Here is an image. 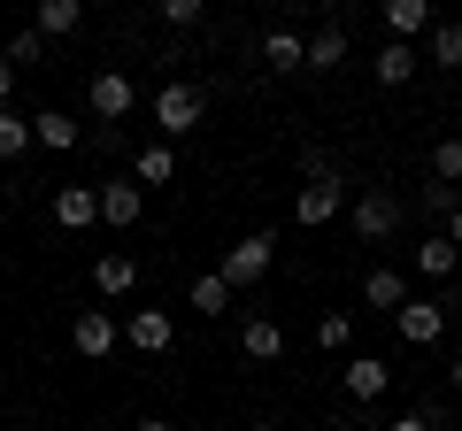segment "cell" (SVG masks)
Segmentation results:
<instances>
[{
	"mask_svg": "<svg viewBox=\"0 0 462 431\" xmlns=\"http://www.w3.org/2000/svg\"><path fill=\"white\" fill-rule=\"evenodd\" d=\"M401 193H385V185H363V193L346 200V224H355V239H363V247H385V239L401 232Z\"/></svg>",
	"mask_w": 462,
	"mask_h": 431,
	"instance_id": "1",
	"label": "cell"
},
{
	"mask_svg": "<svg viewBox=\"0 0 462 431\" xmlns=\"http://www.w3.org/2000/svg\"><path fill=\"white\" fill-rule=\"evenodd\" d=\"M270 262H278V232H247V239H231V247H224L216 278L239 293V285H263V278H270Z\"/></svg>",
	"mask_w": 462,
	"mask_h": 431,
	"instance_id": "2",
	"label": "cell"
},
{
	"mask_svg": "<svg viewBox=\"0 0 462 431\" xmlns=\"http://www.w3.org/2000/svg\"><path fill=\"white\" fill-rule=\"evenodd\" d=\"M200 116H208V100H200V85L170 78L162 93H154V124H162V139H193V132H200Z\"/></svg>",
	"mask_w": 462,
	"mask_h": 431,
	"instance_id": "3",
	"label": "cell"
},
{
	"mask_svg": "<svg viewBox=\"0 0 462 431\" xmlns=\"http://www.w3.org/2000/svg\"><path fill=\"white\" fill-rule=\"evenodd\" d=\"M339 208H346V178H339V170H331V178H309L293 193V224H300V232H324Z\"/></svg>",
	"mask_w": 462,
	"mask_h": 431,
	"instance_id": "4",
	"label": "cell"
},
{
	"mask_svg": "<svg viewBox=\"0 0 462 431\" xmlns=\"http://www.w3.org/2000/svg\"><path fill=\"white\" fill-rule=\"evenodd\" d=\"M393 332L401 339H409V347H439V339H447V300H401V308H393Z\"/></svg>",
	"mask_w": 462,
	"mask_h": 431,
	"instance_id": "5",
	"label": "cell"
},
{
	"mask_svg": "<svg viewBox=\"0 0 462 431\" xmlns=\"http://www.w3.org/2000/svg\"><path fill=\"white\" fill-rule=\"evenodd\" d=\"M116 339H124V324H116L108 308H78V324H69V347H78L85 362H108Z\"/></svg>",
	"mask_w": 462,
	"mask_h": 431,
	"instance_id": "6",
	"label": "cell"
},
{
	"mask_svg": "<svg viewBox=\"0 0 462 431\" xmlns=\"http://www.w3.org/2000/svg\"><path fill=\"white\" fill-rule=\"evenodd\" d=\"M124 347H132V354H170V347H178V316H170V308H132Z\"/></svg>",
	"mask_w": 462,
	"mask_h": 431,
	"instance_id": "7",
	"label": "cell"
},
{
	"mask_svg": "<svg viewBox=\"0 0 462 431\" xmlns=\"http://www.w3.org/2000/svg\"><path fill=\"white\" fill-rule=\"evenodd\" d=\"M85 100H93V116H100V124H124V116L139 108V93H132V78H124V69H100Z\"/></svg>",
	"mask_w": 462,
	"mask_h": 431,
	"instance_id": "8",
	"label": "cell"
},
{
	"mask_svg": "<svg viewBox=\"0 0 462 431\" xmlns=\"http://www.w3.org/2000/svg\"><path fill=\"white\" fill-rule=\"evenodd\" d=\"M54 224L62 232H93L100 224V185H54Z\"/></svg>",
	"mask_w": 462,
	"mask_h": 431,
	"instance_id": "9",
	"label": "cell"
},
{
	"mask_svg": "<svg viewBox=\"0 0 462 431\" xmlns=\"http://www.w3.org/2000/svg\"><path fill=\"white\" fill-rule=\"evenodd\" d=\"M339 385H346V400H385V385H393V370H385V354H346Z\"/></svg>",
	"mask_w": 462,
	"mask_h": 431,
	"instance_id": "10",
	"label": "cell"
},
{
	"mask_svg": "<svg viewBox=\"0 0 462 431\" xmlns=\"http://www.w3.org/2000/svg\"><path fill=\"white\" fill-rule=\"evenodd\" d=\"M416 69H424V54H416V47H401V39H385V47H378V62H370V78H378L385 93H401V85H409Z\"/></svg>",
	"mask_w": 462,
	"mask_h": 431,
	"instance_id": "11",
	"label": "cell"
},
{
	"mask_svg": "<svg viewBox=\"0 0 462 431\" xmlns=\"http://www.w3.org/2000/svg\"><path fill=\"white\" fill-rule=\"evenodd\" d=\"M431 23H439V16H431L424 0H385V39H401V47H416Z\"/></svg>",
	"mask_w": 462,
	"mask_h": 431,
	"instance_id": "12",
	"label": "cell"
},
{
	"mask_svg": "<svg viewBox=\"0 0 462 431\" xmlns=\"http://www.w3.org/2000/svg\"><path fill=\"white\" fill-rule=\"evenodd\" d=\"M363 300H370V308H385V316H393L401 300H409V270H393V262L363 270Z\"/></svg>",
	"mask_w": 462,
	"mask_h": 431,
	"instance_id": "13",
	"label": "cell"
},
{
	"mask_svg": "<svg viewBox=\"0 0 462 431\" xmlns=\"http://www.w3.org/2000/svg\"><path fill=\"white\" fill-rule=\"evenodd\" d=\"M100 224H116V232H132V224H139V185L132 178H108V185H100Z\"/></svg>",
	"mask_w": 462,
	"mask_h": 431,
	"instance_id": "14",
	"label": "cell"
},
{
	"mask_svg": "<svg viewBox=\"0 0 462 431\" xmlns=\"http://www.w3.org/2000/svg\"><path fill=\"white\" fill-rule=\"evenodd\" d=\"M239 354H247V362H278V354H285V332L270 324V316H247V324H239Z\"/></svg>",
	"mask_w": 462,
	"mask_h": 431,
	"instance_id": "15",
	"label": "cell"
},
{
	"mask_svg": "<svg viewBox=\"0 0 462 431\" xmlns=\"http://www.w3.org/2000/svg\"><path fill=\"white\" fill-rule=\"evenodd\" d=\"M93 293H108V300L139 293V262H132V254H100V262H93Z\"/></svg>",
	"mask_w": 462,
	"mask_h": 431,
	"instance_id": "16",
	"label": "cell"
},
{
	"mask_svg": "<svg viewBox=\"0 0 462 431\" xmlns=\"http://www.w3.org/2000/svg\"><path fill=\"white\" fill-rule=\"evenodd\" d=\"M32 147L69 154V147H78V116H69V108H39V116H32Z\"/></svg>",
	"mask_w": 462,
	"mask_h": 431,
	"instance_id": "17",
	"label": "cell"
},
{
	"mask_svg": "<svg viewBox=\"0 0 462 431\" xmlns=\"http://www.w3.org/2000/svg\"><path fill=\"white\" fill-rule=\"evenodd\" d=\"M263 69H278V78H285V69H309L300 32H270V39H263Z\"/></svg>",
	"mask_w": 462,
	"mask_h": 431,
	"instance_id": "18",
	"label": "cell"
},
{
	"mask_svg": "<svg viewBox=\"0 0 462 431\" xmlns=\"http://www.w3.org/2000/svg\"><path fill=\"white\" fill-rule=\"evenodd\" d=\"M78 23H85L78 0H39V23H32V32H39V39H69Z\"/></svg>",
	"mask_w": 462,
	"mask_h": 431,
	"instance_id": "19",
	"label": "cell"
},
{
	"mask_svg": "<svg viewBox=\"0 0 462 431\" xmlns=\"http://www.w3.org/2000/svg\"><path fill=\"white\" fill-rule=\"evenodd\" d=\"M455 262H462V254H455V247H447V239H439V232H431V239H424V247H416V254H409V270H416V278H455Z\"/></svg>",
	"mask_w": 462,
	"mask_h": 431,
	"instance_id": "20",
	"label": "cell"
},
{
	"mask_svg": "<svg viewBox=\"0 0 462 431\" xmlns=\"http://www.w3.org/2000/svg\"><path fill=\"white\" fill-rule=\"evenodd\" d=\"M300 47H309V69H339V62H346V32H339V23H324V32H309Z\"/></svg>",
	"mask_w": 462,
	"mask_h": 431,
	"instance_id": "21",
	"label": "cell"
},
{
	"mask_svg": "<svg viewBox=\"0 0 462 431\" xmlns=\"http://www.w3.org/2000/svg\"><path fill=\"white\" fill-rule=\"evenodd\" d=\"M170 178H178V154L170 147H139V170H132L139 193H147V185H170Z\"/></svg>",
	"mask_w": 462,
	"mask_h": 431,
	"instance_id": "22",
	"label": "cell"
},
{
	"mask_svg": "<svg viewBox=\"0 0 462 431\" xmlns=\"http://www.w3.org/2000/svg\"><path fill=\"white\" fill-rule=\"evenodd\" d=\"M316 347H324V354H346V347H355V316H346V308L316 316Z\"/></svg>",
	"mask_w": 462,
	"mask_h": 431,
	"instance_id": "23",
	"label": "cell"
},
{
	"mask_svg": "<svg viewBox=\"0 0 462 431\" xmlns=\"http://www.w3.org/2000/svg\"><path fill=\"white\" fill-rule=\"evenodd\" d=\"M424 62L462 69V23H431V54H424Z\"/></svg>",
	"mask_w": 462,
	"mask_h": 431,
	"instance_id": "24",
	"label": "cell"
},
{
	"mask_svg": "<svg viewBox=\"0 0 462 431\" xmlns=\"http://www.w3.org/2000/svg\"><path fill=\"white\" fill-rule=\"evenodd\" d=\"M193 308H200V316H224V308H231V285L216 278V270H200V278H193Z\"/></svg>",
	"mask_w": 462,
	"mask_h": 431,
	"instance_id": "25",
	"label": "cell"
},
{
	"mask_svg": "<svg viewBox=\"0 0 462 431\" xmlns=\"http://www.w3.org/2000/svg\"><path fill=\"white\" fill-rule=\"evenodd\" d=\"M431 185H462V139H455V132L431 147Z\"/></svg>",
	"mask_w": 462,
	"mask_h": 431,
	"instance_id": "26",
	"label": "cell"
},
{
	"mask_svg": "<svg viewBox=\"0 0 462 431\" xmlns=\"http://www.w3.org/2000/svg\"><path fill=\"white\" fill-rule=\"evenodd\" d=\"M23 147H32V116H16V108H0V162H16Z\"/></svg>",
	"mask_w": 462,
	"mask_h": 431,
	"instance_id": "27",
	"label": "cell"
},
{
	"mask_svg": "<svg viewBox=\"0 0 462 431\" xmlns=\"http://www.w3.org/2000/svg\"><path fill=\"white\" fill-rule=\"evenodd\" d=\"M39 54H47V39H39V32H16L8 47H0V62H8V69H32Z\"/></svg>",
	"mask_w": 462,
	"mask_h": 431,
	"instance_id": "28",
	"label": "cell"
},
{
	"mask_svg": "<svg viewBox=\"0 0 462 431\" xmlns=\"http://www.w3.org/2000/svg\"><path fill=\"white\" fill-rule=\"evenodd\" d=\"M416 208H424V216H439V224H447V216L462 208V185H424V193H416Z\"/></svg>",
	"mask_w": 462,
	"mask_h": 431,
	"instance_id": "29",
	"label": "cell"
},
{
	"mask_svg": "<svg viewBox=\"0 0 462 431\" xmlns=\"http://www.w3.org/2000/svg\"><path fill=\"white\" fill-rule=\"evenodd\" d=\"M162 23L170 32H200V0H162Z\"/></svg>",
	"mask_w": 462,
	"mask_h": 431,
	"instance_id": "30",
	"label": "cell"
},
{
	"mask_svg": "<svg viewBox=\"0 0 462 431\" xmlns=\"http://www.w3.org/2000/svg\"><path fill=\"white\" fill-rule=\"evenodd\" d=\"M331 170H339L331 147H300V178H331Z\"/></svg>",
	"mask_w": 462,
	"mask_h": 431,
	"instance_id": "31",
	"label": "cell"
},
{
	"mask_svg": "<svg viewBox=\"0 0 462 431\" xmlns=\"http://www.w3.org/2000/svg\"><path fill=\"white\" fill-rule=\"evenodd\" d=\"M439 239H447V247H455V254H462V208H455V216H447V232H439Z\"/></svg>",
	"mask_w": 462,
	"mask_h": 431,
	"instance_id": "32",
	"label": "cell"
},
{
	"mask_svg": "<svg viewBox=\"0 0 462 431\" xmlns=\"http://www.w3.org/2000/svg\"><path fill=\"white\" fill-rule=\"evenodd\" d=\"M385 431H431V424H424V416L409 408V416H393V424H385Z\"/></svg>",
	"mask_w": 462,
	"mask_h": 431,
	"instance_id": "33",
	"label": "cell"
},
{
	"mask_svg": "<svg viewBox=\"0 0 462 431\" xmlns=\"http://www.w3.org/2000/svg\"><path fill=\"white\" fill-rule=\"evenodd\" d=\"M8 93H16V69H8V62H0V108H8Z\"/></svg>",
	"mask_w": 462,
	"mask_h": 431,
	"instance_id": "34",
	"label": "cell"
},
{
	"mask_svg": "<svg viewBox=\"0 0 462 431\" xmlns=\"http://www.w3.org/2000/svg\"><path fill=\"white\" fill-rule=\"evenodd\" d=\"M247 431H285V424H278V416H254V424H247Z\"/></svg>",
	"mask_w": 462,
	"mask_h": 431,
	"instance_id": "35",
	"label": "cell"
},
{
	"mask_svg": "<svg viewBox=\"0 0 462 431\" xmlns=\"http://www.w3.org/2000/svg\"><path fill=\"white\" fill-rule=\"evenodd\" d=\"M132 431H170V424H162V416H139V424H132Z\"/></svg>",
	"mask_w": 462,
	"mask_h": 431,
	"instance_id": "36",
	"label": "cell"
},
{
	"mask_svg": "<svg viewBox=\"0 0 462 431\" xmlns=\"http://www.w3.org/2000/svg\"><path fill=\"white\" fill-rule=\"evenodd\" d=\"M455 378H462V362H455Z\"/></svg>",
	"mask_w": 462,
	"mask_h": 431,
	"instance_id": "37",
	"label": "cell"
}]
</instances>
